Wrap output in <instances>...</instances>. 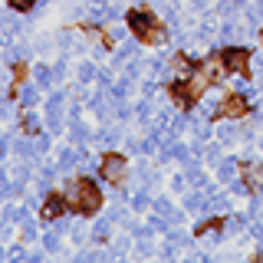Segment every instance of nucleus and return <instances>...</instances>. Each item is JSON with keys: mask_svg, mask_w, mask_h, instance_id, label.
Wrapping results in <instances>:
<instances>
[{"mask_svg": "<svg viewBox=\"0 0 263 263\" xmlns=\"http://www.w3.org/2000/svg\"><path fill=\"white\" fill-rule=\"evenodd\" d=\"M211 208H214V211H227V197H214Z\"/></svg>", "mask_w": 263, "mask_h": 263, "instance_id": "nucleus-28", "label": "nucleus"}, {"mask_svg": "<svg viewBox=\"0 0 263 263\" xmlns=\"http://www.w3.org/2000/svg\"><path fill=\"white\" fill-rule=\"evenodd\" d=\"M175 72H178V76H191V63H187L184 56H178V60H175Z\"/></svg>", "mask_w": 263, "mask_h": 263, "instance_id": "nucleus-12", "label": "nucleus"}, {"mask_svg": "<svg viewBox=\"0 0 263 263\" xmlns=\"http://www.w3.org/2000/svg\"><path fill=\"white\" fill-rule=\"evenodd\" d=\"M145 40H152V43H161V40H164V30L158 27V23H155V27H152V33H148Z\"/></svg>", "mask_w": 263, "mask_h": 263, "instance_id": "nucleus-18", "label": "nucleus"}, {"mask_svg": "<svg viewBox=\"0 0 263 263\" xmlns=\"http://www.w3.org/2000/svg\"><path fill=\"white\" fill-rule=\"evenodd\" d=\"M53 72H56V76H63V72H66V60L56 63V66H53Z\"/></svg>", "mask_w": 263, "mask_h": 263, "instance_id": "nucleus-32", "label": "nucleus"}, {"mask_svg": "<svg viewBox=\"0 0 263 263\" xmlns=\"http://www.w3.org/2000/svg\"><path fill=\"white\" fill-rule=\"evenodd\" d=\"M253 69H257L260 76H263V56H257V60H253Z\"/></svg>", "mask_w": 263, "mask_h": 263, "instance_id": "nucleus-33", "label": "nucleus"}, {"mask_svg": "<svg viewBox=\"0 0 263 263\" xmlns=\"http://www.w3.org/2000/svg\"><path fill=\"white\" fill-rule=\"evenodd\" d=\"M72 161H76V155H72V152H63V158H60V168H69Z\"/></svg>", "mask_w": 263, "mask_h": 263, "instance_id": "nucleus-27", "label": "nucleus"}, {"mask_svg": "<svg viewBox=\"0 0 263 263\" xmlns=\"http://www.w3.org/2000/svg\"><path fill=\"white\" fill-rule=\"evenodd\" d=\"M224 112L234 115V119H237V115H243V112H247V99H243V96H230L227 102H224Z\"/></svg>", "mask_w": 263, "mask_h": 263, "instance_id": "nucleus-7", "label": "nucleus"}, {"mask_svg": "<svg viewBox=\"0 0 263 263\" xmlns=\"http://www.w3.org/2000/svg\"><path fill=\"white\" fill-rule=\"evenodd\" d=\"M20 102H23V105H27V109H30V105L36 102V89H33V86H27V89H23V92H20Z\"/></svg>", "mask_w": 263, "mask_h": 263, "instance_id": "nucleus-14", "label": "nucleus"}, {"mask_svg": "<svg viewBox=\"0 0 263 263\" xmlns=\"http://www.w3.org/2000/svg\"><path fill=\"white\" fill-rule=\"evenodd\" d=\"M92 237H96V240H105V237H109V224H96Z\"/></svg>", "mask_w": 263, "mask_h": 263, "instance_id": "nucleus-22", "label": "nucleus"}, {"mask_svg": "<svg viewBox=\"0 0 263 263\" xmlns=\"http://www.w3.org/2000/svg\"><path fill=\"white\" fill-rule=\"evenodd\" d=\"M220 138H224V142H234V138H237V128L234 125H220Z\"/></svg>", "mask_w": 263, "mask_h": 263, "instance_id": "nucleus-19", "label": "nucleus"}, {"mask_svg": "<svg viewBox=\"0 0 263 263\" xmlns=\"http://www.w3.org/2000/svg\"><path fill=\"white\" fill-rule=\"evenodd\" d=\"M128 175V161L122 158V155H105L102 161V178L109 181V184H122Z\"/></svg>", "mask_w": 263, "mask_h": 263, "instance_id": "nucleus-2", "label": "nucleus"}, {"mask_svg": "<svg viewBox=\"0 0 263 263\" xmlns=\"http://www.w3.org/2000/svg\"><path fill=\"white\" fill-rule=\"evenodd\" d=\"M247 184L257 194H263V164H250V168H247Z\"/></svg>", "mask_w": 263, "mask_h": 263, "instance_id": "nucleus-6", "label": "nucleus"}, {"mask_svg": "<svg viewBox=\"0 0 263 263\" xmlns=\"http://www.w3.org/2000/svg\"><path fill=\"white\" fill-rule=\"evenodd\" d=\"M23 132H36V119H33L30 112L23 115Z\"/></svg>", "mask_w": 263, "mask_h": 263, "instance_id": "nucleus-24", "label": "nucleus"}, {"mask_svg": "<svg viewBox=\"0 0 263 263\" xmlns=\"http://www.w3.org/2000/svg\"><path fill=\"white\" fill-rule=\"evenodd\" d=\"M201 237H208V240H220V230H217V227H204Z\"/></svg>", "mask_w": 263, "mask_h": 263, "instance_id": "nucleus-23", "label": "nucleus"}, {"mask_svg": "<svg viewBox=\"0 0 263 263\" xmlns=\"http://www.w3.org/2000/svg\"><path fill=\"white\" fill-rule=\"evenodd\" d=\"M234 175H237L234 161H224V164H220V178H224V181H234Z\"/></svg>", "mask_w": 263, "mask_h": 263, "instance_id": "nucleus-15", "label": "nucleus"}, {"mask_svg": "<svg viewBox=\"0 0 263 263\" xmlns=\"http://www.w3.org/2000/svg\"><path fill=\"white\" fill-rule=\"evenodd\" d=\"M46 247H49V250L60 247V230H49V234H46Z\"/></svg>", "mask_w": 263, "mask_h": 263, "instance_id": "nucleus-21", "label": "nucleus"}, {"mask_svg": "<svg viewBox=\"0 0 263 263\" xmlns=\"http://www.w3.org/2000/svg\"><path fill=\"white\" fill-rule=\"evenodd\" d=\"M224 60H208V63H204V72H208V76L214 79V82H220V76H224Z\"/></svg>", "mask_w": 263, "mask_h": 263, "instance_id": "nucleus-9", "label": "nucleus"}, {"mask_svg": "<svg viewBox=\"0 0 263 263\" xmlns=\"http://www.w3.org/2000/svg\"><path fill=\"white\" fill-rule=\"evenodd\" d=\"M10 4H13V10H33L36 0H10Z\"/></svg>", "mask_w": 263, "mask_h": 263, "instance_id": "nucleus-20", "label": "nucleus"}, {"mask_svg": "<svg viewBox=\"0 0 263 263\" xmlns=\"http://www.w3.org/2000/svg\"><path fill=\"white\" fill-rule=\"evenodd\" d=\"M96 76V69H92V63H82L79 66V69H76V79L79 82H89V79H92Z\"/></svg>", "mask_w": 263, "mask_h": 263, "instance_id": "nucleus-10", "label": "nucleus"}, {"mask_svg": "<svg viewBox=\"0 0 263 263\" xmlns=\"http://www.w3.org/2000/svg\"><path fill=\"white\" fill-rule=\"evenodd\" d=\"M224 63H227V69L240 72L243 66H247V49H240V46H230V49H224Z\"/></svg>", "mask_w": 263, "mask_h": 263, "instance_id": "nucleus-4", "label": "nucleus"}, {"mask_svg": "<svg viewBox=\"0 0 263 263\" xmlns=\"http://www.w3.org/2000/svg\"><path fill=\"white\" fill-rule=\"evenodd\" d=\"M49 82H53V69L40 66V69H36V86H49Z\"/></svg>", "mask_w": 263, "mask_h": 263, "instance_id": "nucleus-11", "label": "nucleus"}, {"mask_svg": "<svg viewBox=\"0 0 263 263\" xmlns=\"http://www.w3.org/2000/svg\"><path fill=\"white\" fill-rule=\"evenodd\" d=\"M243 224H247L243 217H230V220H227V230H243Z\"/></svg>", "mask_w": 263, "mask_h": 263, "instance_id": "nucleus-26", "label": "nucleus"}, {"mask_svg": "<svg viewBox=\"0 0 263 263\" xmlns=\"http://www.w3.org/2000/svg\"><path fill=\"white\" fill-rule=\"evenodd\" d=\"M69 204L82 214H96L99 204H102V194H99V187L89 184V181H72L69 184Z\"/></svg>", "mask_w": 263, "mask_h": 263, "instance_id": "nucleus-1", "label": "nucleus"}, {"mask_svg": "<svg viewBox=\"0 0 263 263\" xmlns=\"http://www.w3.org/2000/svg\"><path fill=\"white\" fill-rule=\"evenodd\" d=\"M115 138H119V135H115V132H102V145H112Z\"/></svg>", "mask_w": 263, "mask_h": 263, "instance_id": "nucleus-31", "label": "nucleus"}, {"mask_svg": "<svg viewBox=\"0 0 263 263\" xmlns=\"http://www.w3.org/2000/svg\"><path fill=\"white\" fill-rule=\"evenodd\" d=\"M184 208H187V211H201V208H204V194H191V197L184 201Z\"/></svg>", "mask_w": 263, "mask_h": 263, "instance_id": "nucleus-13", "label": "nucleus"}, {"mask_svg": "<svg viewBox=\"0 0 263 263\" xmlns=\"http://www.w3.org/2000/svg\"><path fill=\"white\" fill-rule=\"evenodd\" d=\"M63 214V197H46V204H43V217L46 220H53V217H60Z\"/></svg>", "mask_w": 263, "mask_h": 263, "instance_id": "nucleus-8", "label": "nucleus"}, {"mask_svg": "<svg viewBox=\"0 0 263 263\" xmlns=\"http://www.w3.org/2000/svg\"><path fill=\"white\" fill-rule=\"evenodd\" d=\"M155 211H161L164 217H168V214H171V204L164 201V197H158V201H155Z\"/></svg>", "mask_w": 263, "mask_h": 263, "instance_id": "nucleus-25", "label": "nucleus"}, {"mask_svg": "<svg viewBox=\"0 0 263 263\" xmlns=\"http://www.w3.org/2000/svg\"><path fill=\"white\" fill-rule=\"evenodd\" d=\"M145 204H148V194H145V191H138L135 197H132V208H135V211H142Z\"/></svg>", "mask_w": 263, "mask_h": 263, "instance_id": "nucleus-17", "label": "nucleus"}, {"mask_svg": "<svg viewBox=\"0 0 263 263\" xmlns=\"http://www.w3.org/2000/svg\"><path fill=\"white\" fill-rule=\"evenodd\" d=\"M72 138H76V142H86V138H89V128L82 125V122H76V125H72Z\"/></svg>", "mask_w": 263, "mask_h": 263, "instance_id": "nucleus-16", "label": "nucleus"}, {"mask_svg": "<svg viewBox=\"0 0 263 263\" xmlns=\"http://www.w3.org/2000/svg\"><path fill=\"white\" fill-rule=\"evenodd\" d=\"M128 27H132V33H138V36H148L152 27H155V20H152V13H132Z\"/></svg>", "mask_w": 263, "mask_h": 263, "instance_id": "nucleus-3", "label": "nucleus"}, {"mask_svg": "<svg viewBox=\"0 0 263 263\" xmlns=\"http://www.w3.org/2000/svg\"><path fill=\"white\" fill-rule=\"evenodd\" d=\"M171 187H175V191H184V175H178L175 181H171Z\"/></svg>", "mask_w": 263, "mask_h": 263, "instance_id": "nucleus-30", "label": "nucleus"}, {"mask_svg": "<svg viewBox=\"0 0 263 263\" xmlns=\"http://www.w3.org/2000/svg\"><path fill=\"white\" fill-rule=\"evenodd\" d=\"M208 79H211V76H208L204 69H201V72H191V76H187V92H191V96H201L204 89H208Z\"/></svg>", "mask_w": 263, "mask_h": 263, "instance_id": "nucleus-5", "label": "nucleus"}, {"mask_svg": "<svg viewBox=\"0 0 263 263\" xmlns=\"http://www.w3.org/2000/svg\"><path fill=\"white\" fill-rule=\"evenodd\" d=\"M36 237V230H33V224H23V240H33Z\"/></svg>", "mask_w": 263, "mask_h": 263, "instance_id": "nucleus-29", "label": "nucleus"}]
</instances>
